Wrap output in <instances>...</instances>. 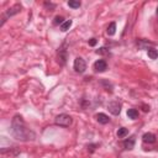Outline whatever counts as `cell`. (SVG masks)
Instances as JSON below:
<instances>
[{"instance_id":"6da1fadb","label":"cell","mask_w":158,"mask_h":158,"mask_svg":"<svg viewBox=\"0 0 158 158\" xmlns=\"http://www.w3.org/2000/svg\"><path fill=\"white\" fill-rule=\"evenodd\" d=\"M10 131L13 137L21 142H30L36 138V134L26 125L21 115H15L13 117Z\"/></svg>"},{"instance_id":"7a4b0ae2","label":"cell","mask_w":158,"mask_h":158,"mask_svg":"<svg viewBox=\"0 0 158 158\" xmlns=\"http://www.w3.org/2000/svg\"><path fill=\"white\" fill-rule=\"evenodd\" d=\"M21 10H22V6H21L20 4H15V5L11 6L10 9H8V10L3 14V16H2V22H0V26H4V24L6 22V20H9L10 17L17 15L19 13H21Z\"/></svg>"},{"instance_id":"3957f363","label":"cell","mask_w":158,"mask_h":158,"mask_svg":"<svg viewBox=\"0 0 158 158\" xmlns=\"http://www.w3.org/2000/svg\"><path fill=\"white\" fill-rule=\"evenodd\" d=\"M73 122L72 116L67 115V114H59L58 116H56L54 119V123L57 126H61V127H69Z\"/></svg>"},{"instance_id":"277c9868","label":"cell","mask_w":158,"mask_h":158,"mask_svg":"<svg viewBox=\"0 0 158 158\" xmlns=\"http://www.w3.org/2000/svg\"><path fill=\"white\" fill-rule=\"evenodd\" d=\"M57 59L59 66H66L67 59H68V51H67V43L63 42V45L58 48V53H57Z\"/></svg>"},{"instance_id":"5b68a950","label":"cell","mask_w":158,"mask_h":158,"mask_svg":"<svg viewBox=\"0 0 158 158\" xmlns=\"http://www.w3.org/2000/svg\"><path fill=\"white\" fill-rule=\"evenodd\" d=\"M73 68H74V71L77 73L82 74V73H84L86 71V63L82 57H77L74 59V63H73Z\"/></svg>"},{"instance_id":"8992f818","label":"cell","mask_w":158,"mask_h":158,"mask_svg":"<svg viewBox=\"0 0 158 158\" xmlns=\"http://www.w3.org/2000/svg\"><path fill=\"white\" fill-rule=\"evenodd\" d=\"M108 110H109L110 114H112V115H115V116L120 115V112H121V103H119V101H116V100L110 101V103L108 104Z\"/></svg>"},{"instance_id":"52a82bcc","label":"cell","mask_w":158,"mask_h":158,"mask_svg":"<svg viewBox=\"0 0 158 158\" xmlns=\"http://www.w3.org/2000/svg\"><path fill=\"white\" fill-rule=\"evenodd\" d=\"M93 68H94V72H97V73H104L108 69V63L105 59H99L94 63Z\"/></svg>"},{"instance_id":"ba28073f","label":"cell","mask_w":158,"mask_h":158,"mask_svg":"<svg viewBox=\"0 0 158 158\" xmlns=\"http://www.w3.org/2000/svg\"><path fill=\"white\" fill-rule=\"evenodd\" d=\"M135 142H136V137H135V136H131V137L126 138V140L122 142V146H123L125 149L131 151V149H134V147H135Z\"/></svg>"},{"instance_id":"9c48e42d","label":"cell","mask_w":158,"mask_h":158,"mask_svg":"<svg viewBox=\"0 0 158 158\" xmlns=\"http://www.w3.org/2000/svg\"><path fill=\"white\" fill-rule=\"evenodd\" d=\"M142 141H143L145 143H156L157 137H156V135L152 134V132H146V134H143V136H142Z\"/></svg>"},{"instance_id":"30bf717a","label":"cell","mask_w":158,"mask_h":158,"mask_svg":"<svg viewBox=\"0 0 158 158\" xmlns=\"http://www.w3.org/2000/svg\"><path fill=\"white\" fill-rule=\"evenodd\" d=\"M95 119H97V121H98L99 123H101V125H106V123L110 122L109 116H108L106 114H103V112L97 114V115H95Z\"/></svg>"},{"instance_id":"8fae6325","label":"cell","mask_w":158,"mask_h":158,"mask_svg":"<svg viewBox=\"0 0 158 158\" xmlns=\"http://www.w3.org/2000/svg\"><path fill=\"white\" fill-rule=\"evenodd\" d=\"M137 46H138V48H141V50H148L149 47H148V45H151V46H154V43L153 42H149V41H147V40H137Z\"/></svg>"},{"instance_id":"7c38bea8","label":"cell","mask_w":158,"mask_h":158,"mask_svg":"<svg viewBox=\"0 0 158 158\" xmlns=\"http://www.w3.org/2000/svg\"><path fill=\"white\" fill-rule=\"evenodd\" d=\"M100 85L104 86V89H105L106 91H109V93H112V90H114V85H112L109 80H106V79L100 80Z\"/></svg>"},{"instance_id":"4fadbf2b","label":"cell","mask_w":158,"mask_h":158,"mask_svg":"<svg viewBox=\"0 0 158 158\" xmlns=\"http://www.w3.org/2000/svg\"><path fill=\"white\" fill-rule=\"evenodd\" d=\"M127 117L131 120H137L138 119V110L137 109H129L127 110Z\"/></svg>"},{"instance_id":"5bb4252c","label":"cell","mask_w":158,"mask_h":158,"mask_svg":"<svg viewBox=\"0 0 158 158\" xmlns=\"http://www.w3.org/2000/svg\"><path fill=\"white\" fill-rule=\"evenodd\" d=\"M147 54H148V57H149L151 59H157V58H158V50H156V48H153V47H149V48L147 50Z\"/></svg>"},{"instance_id":"9a60e30c","label":"cell","mask_w":158,"mask_h":158,"mask_svg":"<svg viewBox=\"0 0 158 158\" xmlns=\"http://www.w3.org/2000/svg\"><path fill=\"white\" fill-rule=\"evenodd\" d=\"M106 34L109 36H114L116 34V24L115 22H110V25L108 26V30H106Z\"/></svg>"},{"instance_id":"2e32d148","label":"cell","mask_w":158,"mask_h":158,"mask_svg":"<svg viewBox=\"0 0 158 158\" xmlns=\"http://www.w3.org/2000/svg\"><path fill=\"white\" fill-rule=\"evenodd\" d=\"M72 24H73V21H72V20H67V21H64V22H63V24L61 25V31H63V32H66V31H68V30L71 28Z\"/></svg>"},{"instance_id":"e0dca14e","label":"cell","mask_w":158,"mask_h":158,"mask_svg":"<svg viewBox=\"0 0 158 158\" xmlns=\"http://www.w3.org/2000/svg\"><path fill=\"white\" fill-rule=\"evenodd\" d=\"M117 137L119 138H123V137H126V136H127L129 135V130L127 129H126V127H120L119 130H117Z\"/></svg>"},{"instance_id":"ac0fdd59","label":"cell","mask_w":158,"mask_h":158,"mask_svg":"<svg viewBox=\"0 0 158 158\" xmlns=\"http://www.w3.org/2000/svg\"><path fill=\"white\" fill-rule=\"evenodd\" d=\"M67 4H68V6L72 8V9H79L80 5H82V3L79 2V0H69Z\"/></svg>"},{"instance_id":"d6986e66","label":"cell","mask_w":158,"mask_h":158,"mask_svg":"<svg viewBox=\"0 0 158 158\" xmlns=\"http://www.w3.org/2000/svg\"><path fill=\"white\" fill-rule=\"evenodd\" d=\"M63 22H64V17H63V16H59V15H57V16L53 19V25H54V26L62 25Z\"/></svg>"},{"instance_id":"ffe728a7","label":"cell","mask_w":158,"mask_h":158,"mask_svg":"<svg viewBox=\"0 0 158 158\" xmlns=\"http://www.w3.org/2000/svg\"><path fill=\"white\" fill-rule=\"evenodd\" d=\"M95 53H97V54H110V48H108V47H101V48L97 50Z\"/></svg>"},{"instance_id":"44dd1931","label":"cell","mask_w":158,"mask_h":158,"mask_svg":"<svg viewBox=\"0 0 158 158\" xmlns=\"http://www.w3.org/2000/svg\"><path fill=\"white\" fill-rule=\"evenodd\" d=\"M97 147H99V145H98V143H90V145H88V147H86V148H88V152H89V153H93L94 151L97 149Z\"/></svg>"},{"instance_id":"7402d4cb","label":"cell","mask_w":158,"mask_h":158,"mask_svg":"<svg viewBox=\"0 0 158 158\" xmlns=\"http://www.w3.org/2000/svg\"><path fill=\"white\" fill-rule=\"evenodd\" d=\"M50 11H52V10H54V8H56V4H52V3H48V2H45V4H43Z\"/></svg>"},{"instance_id":"603a6c76","label":"cell","mask_w":158,"mask_h":158,"mask_svg":"<svg viewBox=\"0 0 158 158\" xmlns=\"http://www.w3.org/2000/svg\"><path fill=\"white\" fill-rule=\"evenodd\" d=\"M88 43H89V46L94 47V46H97V43H98V40H97V39H90V40L88 41Z\"/></svg>"},{"instance_id":"cb8c5ba5","label":"cell","mask_w":158,"mask_h":158,"mask_svg":"<svg viewBox=\"0 0 158 158\" xmlns=\"http://www.w3.org/2000/svg\"><path fill=\"white\" fill-rule=\"evenodd\" d=\"M142 108H143V109H142V110H143V111H145V112H148V111H149V110H151V109H149V106H148V105H145V104H143V105H142Z\"/></svg>"},{"instance_id":"d4e9b609","label":"cell","mask_w":158,"mask_h":158,"mask_svg":"<svg viewBox=\"0 0 158 158\" xmlns=\"http://www.w3.org/2000/svg\"><path fill=\"white\" fill-rule=\"evenodd\" d=\"M156 14H157V17H158V6H157V11H156Z\"/></svg>"}]
</instances>
